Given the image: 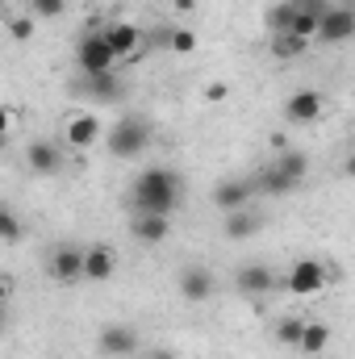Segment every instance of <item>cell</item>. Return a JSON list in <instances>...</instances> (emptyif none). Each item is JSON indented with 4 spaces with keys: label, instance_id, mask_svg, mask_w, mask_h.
I'll use <instances>...</instances> for the list:
<instances>
[{
    "label": "cell",
    "instance_id": "cell-17",
    "mask_svg": "<svg viewBox=\"0 0 355 359\" xmlns=\"http://www.w3.org/2000/svg\"><path fill=\"white\" fill-rule=\"evenodd\" d=\"M272 163L284 172V180H288L293 188H301V184L309 180V155H305V151H293V147H288V151H280Z\"/></svg>",
    "mask_w": 355,
    "mask_h": 359
},
{
    "label": "cell",
    "instance_id": "cell-26",
    "mask_svg": "<svg viewBox=\"0 0 355 359\" xmlns=\"http://www.w3.org/2000/svg\"><path fill=\"white\" fill-rule=\"evenodd\" d=\"M88 88L96 92L100 100H117V96H121L117 80H113V72H109V76H88Z\"/></svg>",
    "mask_w": 355,
    "mask_h": 359
},
{
    "label": "cell",
    "instance_id": "cell-5",
    "mask_svg": "<svg viewBox=\"0 0 355 359\" xmlns=\"http://www.w3.org/2000/svg\"><path fill=\"white\" fill-rule=\"evenodd\" d=\"M280 113H284L288 126H314L326 113V96L318 88H297V92H288V100H284Z\"/></svg>",
    "mask_w": 355,
    "mask_h": 359
},
{
    "label": "cell",
    "instance_id": "cell-16",
    "mask_svg": "<svg viewBox=\"0 0 355 359\" xmlns=\"http://www.w3.org/2000/svg\"><path fill=\"white\" fill-rule=\"evenodd\" d=\"M25 163H29L34 176H55V172L63 168V147L51 142V138H34V142L25 147Z\"/></svg>",
    "mask_w": 355,
    "mask_h": 359
},
{
    "label": "cell",
    "instance_id": "cell-10",
    "mask_svg": "<svg viewBox=\"0 0 355 359\" xmlns=\"http://www.w3.org/2000/svg\"><path fill=\"white\" fill-rule=\"evenodd\" d=\"M255 196V180H243V176H226L213 184V205L222 213H234V209H247Z\"/></svg>",
    "mask_w": 355,
    "mask_h": 359
},
{
    "label": "cell",
    "instance_id": "cell-22",
    "mask_svg": "<svg viewBox=\"0 0 355 359\" xmlns=\"http://www.w3.org/2000/svg\"><path fill=\"white\" fill-rule=\"evenodd\" d=\"M251 180H255V192H267V196H288V192H293V184L284 180V172H280L276 163L260 168V172H255Z\"/></svg>",
    "mask_w": 355,
    "mask_h": 359
},
{
    "label": "cell",
    "instance_id": "cell-12",
    "mask_svg": "<svg viewBox=\"0 0 355 359\" xmlns=\"http://www.w3.org/2000/svg\"><path fill=\"white\" fill-rule=\"evenodd\" d=\"M138 330L134 326H126V322H113V326H105L100 334H96V347H100V355L109 359H121V355H134L138 351Z\"/></svg>",
    "mask_w": 355,
    "mask_h": 359
},
{
    "label": "cell",
    "instance_id": "cell-21",
    "mask_svg": "<svg viewBox=\"0 0 355 359\" xmlns=\"http://www.w3.org/2000/svg\"><path fill=\"white\" fill-rule=\"evenodd\" d=\"M326 347H330V326L326 322H305V334H301V347L297 351L314 359V355H322Z\"/></svg>",
    "mask_w": 355,
    "mask_h": 359
},
{
    "label": "cell",
    "instance_id": "cell-4",
    "mask_svg": "<svg viewBox=\"0 0 355 359\" xmlns=\"http://www.w3.org/2000/svg\"><path fill=\"white\" fill-rule=\"evenodd\" d=\"M76 59H80V72H84V76H109V72H113V63H117V55H113V46H109L105 29H92V34L80 38Z\"/></svg>",
    "mask_w": 355,
    "mask_h": 359
},
{
    "label": "cell",
    "instance_id": "cell-7",
    "mask_svg": "<svg viewBox=\"0 0 355 359\" xmlns=\"http://www.w3.org/2000/svg\"><path fill=\"white\" fill-rule=\"evenodd\" d=\"M51 280L55 284H84V247L76 243H59L51 251Z\"/></svg>",
    "mask_w": 355,
    "mask_h": 359
},
{
    "label": "cell",
    "instance_id": "cell-20",
    "mask_svg": "<svg viewBox=\"0 0 355 359\" xmlns=\"http://www.w3.org/2000/svg\"><path fill=\"white\" fill-rule=\"evenodd\" d=\"M305 322H309V318H301V313H284V318H276V326H272V330H276V343L297 351V347H301V334H305Z\"/></svg>",
    "mask_w": 355,
    "mask_h": 359
},
{
    "label": "cell",
    "instance_id": "cell-25",
    "mask_svg": "<svg viewBox=\"0 0 355 359\" xmlns=\"http://www.w3.org/2000/svg\"><path fill=\"white\" fill-rule=\"evenodd\" d=\"M29 13H34L38 21H55V17L67 13V0H29Z\"/></svg>",
    "mask_w": 355,
    "mask_h": 359
},
{
    "label": "cell",
    "instance_id": "cell-14",
    "mask_svg": "<svg viewBox=\"0 0 355 359\" xmlns=\"http://www.w3.org/2000/svg\"><path fill=\"white\" fill-rule=\"evenodd\" d=\"M130 234L142 247H159V243L172 238V217H163V213H134L130 217Z\"/></svg>",
    "mask_w": 355,
    "mask_h": 359
},
{
    "label": "cell",
    "instance_id": "cell-24",
    "mask_svg": "<svg viewBox=\"0 0 355 359\" xmlns=\"http://www.w3.org/2000/svg\"><path fill=\"white\" fill-rule=\"evenodd\" d=\"M293 17H297V0H280V4H272L267 8V29L272 34H284V29H293Z\"/></svg>",
    "mask_w": 355,
    "mask_h": 359
},
{
    "label": "cell",
    "instance_id": "cell-9",
    "mask_svg": "<svg viewBox=\"0 0 355 359\" xmlns=\"http://www.w3.org/2000/svg\"><path fill=\"white\" fill-rule=\"evenodd\" d=\"M100 142V117L96 113H72L63 121V147L72 151H92Z\"/></svg>",
    "mask_w": 355,
    "mask_h": 359
},
{
    "label": "cell",
    "instance_id": "cell-2",
    "mask_svg": "<svg viewBox=\"0 0 355 359\" xmlns=\"http://www.w3.org/2000/svg\"><path fill=\"white\" fill-rule=\"evenodd\" d=\"M105 147H109V155H113V159H138V155L151 147V126H147L142 117L126 113V117L105 134Z\"/></svg>",
    "mask_w": 355,
    "mask_h": 359
},
{
    "label": "cell",
    "instance_id": "cell-34",
    "mask_svg": "<svg viewBox=\"0 0 355 359\" xmlns=\"http://www.w3.org/2000/svg\"><path fill=\"white\" fill-rule=\"evenodd\" d=\"M147 359H176L168 347H155V351H147Z\"/></svg>",
    "mask_w": 355,
    "mask_h": 359
},
{
    "label": "cell",
    "instance_id": "cell-19",
    "mask_svg": "<svg viewBox=\"0 0 355 359\" xmlns=\"http://www.w3.org/2000/svg\"><path fill=\"white\" fill-rule=\"evenodd\" d=\"M264 222L251 213V209H234V213H222V234L226 238H251Z\"/></svg>",
    "mask_w": 355,
    "mask_h": 359
},
{
    "label": "cell",
    "instance_id": "cell-13",
    "mask_svg": "<svg viewBox=\"0 0 355 359\" xmlns=\"http://www.w3.org/2000/svg\"><path fill=\"white\" fill-rule=\"evenodd\" d=\"M117 276V251L109 243L84 247V284H109Z\"/></svg>",
    "mask_w": 355,
    "mask_h": 359
},
{
    "label": "cell",
    "instance_id": "cell-3",
    "mask_svg": "<svg viewBox=\"0 0 355 359\" xmlns=\"http://www.w3.org/2000/svg\"><path fill=\"white\" fill-rule=\"evenodd\" d=\"M335 276L339 271L330 268V264H322V259H314V255H305V259H297L288 276H284V288L293 292V297H318L326 284H335Z\"/></svg>",
    "mask_w": 355,
    "mask_h": 359
},
{
    "label": "cell",
    "instance_id": "cell-27",
    "mask_svg": "<svg viewBox=\"0 0 355 359\" xmlns=\"http://www.w3.org/2000/svg\"><path fill=\"white\" fill-rule=\"evenodd\" d=\"M318 25H322V17H314V13H301L297 8V17H293V34H301V38H318Z\"/></svg>",
    "mask_w": 355,
    "mask_h": 359
},
{
    "label": "cell",
    "instance_id": "cell-30",
    "mask_svg": "<svg viewBox=\"0 0 355 359\" xmlns=\"http://www.w3.org/2000/svg\"><path fill=\"white\" fill-rule=\"evenodd\" d=\"M201 96H205L209 104H222V100L230 96V84H222V80H209V84H205V92H201Z\"/></svg>",
    "mask_w": 355,
    "mask_h": 359
},
{
    "label": "cell",
    "instance_id": "cell-1",
    "mask_svg": "<svg viewBox=\"0 0 355 359\" xmlns=\"http://www.w3.org/2000/svg\"><path fill=\"white\" fill-rule=\"evenodd\" d=\"M184 201V176L176 168H147L130 184V209L134 213H163L172 217Z\"/></svg>",
    "mask_w": 355,
    "mask_h": 359
},
{
    "label": "cell",
    "instance_id": "cell-15",
    "mask_svg": "<svg viewBox=\"0 0 355 359\" xmlns=\"http://www.w3.org/2000/svg\"><path fill=\"white\" fill-rule=\"evenodd\" d=\"M276 284H280V276L267 264H243V268H234V288L247 292V297H267Z\"/></svg>",
    "mask_w": 355,
    "mask_h": 359
},
{
    "label": "cell",
    "instance_id": "cell-31",
    "mask_svg": "<svg viewBox=\"0 0 355 359\" xmlns=\"http://www.w3.org/2000/svg\"><path fill=\"white\" fill-rule=\"evenodd\" d=\"M297 8H301V13H314V17H322V13L330 8V0H297Z\"/></svg>",
    "mask_w": 355,
    "mask_h": 359
},
{
    "label": "cell",
    "instance_id": "cell-29",
    "mask_svg": "<svg viewBox=\"0 0 355 359\" xmlns=\"http://www.w3.org/2000/svg\"><path fill=\"white\" fill-rule=\"evenodd\" d=\"M34 21H38L34 13H25V17H13V21H8V34H13L17 42H29V38H34Z\"/></svg>",
    "mask_w": 355,
    "mask_h": 359
},
{
    "label": "cell",
    "instance_id": "cell-11",
    "mask_svg": "<svg viewBox=\"0 0 355 359\" xmlns=\"http://www.w3.org/2000/svg\"><path fill=\"white\" fill-rule=\"evenodd\" d=\"M100 29H105V38H109V46H113L117 59H134V55H142V46H147V34H142L134 21H109V25H100Z\"/></svg>",
    "mask_w": 355,
    "mask_h": 359
},
{
    "label": "cell",
    "instance_id": "cell-8",
    "mask_svg": "<svg viewBox=\"0 0 355 359\" xmlns=\"http://www.w3.org/2000/svg\"><path fill=\"white\" fill-rule=\"evenodd\" d=\"M176 288H180V297H184V301L201 305V301H209V297H213V288H217V276L205 268V264H188V268H180Z\"/></svg>",
    "mask_w": 355,
    "mask_h": 359
},
{
    "label": "cell",
    "instance_id": "cell-33",
    "mask_svg": "<svg viewBox=\"0 0 355 359\" xmlns=\"http://www.w3.org/2000/svg\"><path fill=\"white\" fill-rule=\"evenodd\" d=\"M343 176H347V180H355V147L347 151V159H343Z\"/></svg>",
    "mask_w": 355,
    "mask_h": 359
},
{
    "label": "cell",
    "instance_id": "cell-18",
    "mask_svg": "<svg viewBox=\"0 0 355 359\" xmlns=\"http://www.w3.org/2000/svg\"><path fill=\"white\" fill-rule=\"evenodd\" d=\"M272 59H280V63H293V59H301L305 50H309V38H301V34H293V29H284V34H272Z\"/></svg>",
    "mask_w": 355,
    "mask_h": 359
},
{
    "label": "cell",
    "instance_id": "cell-23",
    "mask_svg": "<svg viewBox=\"0 0 355 359\" xmlns=\"http://www.w3.org/2000/svg\"><path fill=\"white\" fill-rule=\"evenodd\" d=\"M163 42H168V50H172V55H192V50L201 46L196 29H188V25H172V29L163 34Z\"/></svg>",
    "mask_w": 355,
    "mask_h": 359
},
{
    "label": "cell",
    "instance_id": "cell-32",
    "mask_svg": "<svg viewBox=\"0 0 355 359\" xmlns=\"http://www.w3.org/2000/svg\"><path fill=\"white\" fill-rule=\"evenodd\" d=\"M196 4H201V0H172L176 13H196Z\"/></svg>",
    "mask_w": 355,
    "mask_h": 359
},
{
    "label": "cell",
    "instance_id": "cell-28",
    "mask_svg": "<svg viewBox=\"0 0 355 359\" xmlns=\"http://www.w3.org/2000/svg\"><path fill=\"white\" fill-rule=\"evenodd\" d=\"M0 238H4L8 247L21 238V222H17V213H13V209H0Z\"/></svg>",
    "mask_w": 355,
    "mask_h": 359
},
{
    "label": "cell",
    "instance_id": "cell-6",
    "mask_svg": "<svg viewBox=\"0 0 355 359\" xmlns=\"http://www.w3.org/2000/svg\"><path fill=\"white\" fill-rule=\"evenodd\" d=\"M355 38V8L351 4H330L322 13V25H318V42L326 46H343Z\"/></svg>",
    "mask_w": 355,
    "mask_h": 359
}]
</instances>
